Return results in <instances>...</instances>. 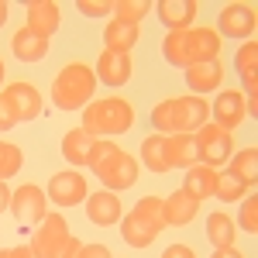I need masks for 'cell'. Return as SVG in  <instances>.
Wrapping results in <instances>:
<instances>
[{"label":"cell","mask_w":258,"mask_h":258,"mask_svg":"<svg viewBox=\"0 0 258 258\" xmlns=\"http://www.w3.org/2000/svg\"><path fill=\"white\" fill-rule=\"evenodd\" d=\"M0 258H11V248H0Z\"/></svg>","instance_id":"cell-45"},{"label":"cell","mask_w":258,"mask_h":258,"mask_svg":"<svg viewBox=\"0 0 258 258\" xmlns=\"http://www.w3.org/2000/svg\"><path fill=\"white\" fill-rule=\"evenodd\" d=\"M76 11L86 18H103L114 11V0H76Z\"/></svg>","instance_id":"cell-36"},{"label":"cell","mask_w":258,"mask_h":258,"mask_svg":"<svg viewBox=\"0 0 258 258\" xmlns=\"http://www.w3.org/2000/svg\"><path fill=\"white\" fill-rule=\"evenodd\" d=\"M90 169L100 176V182H103L110 193L135 186V179H138V159H131L127 152H120L110 138H97Z\"/></svg>","instance_id":"cell-1"},{"label":"cell","mask_w":258,"mask_h":258,"mask_svg":"<svg viewBox=\"0 0 258 258\" xmlns=\"http://www.w3.org/2000/svg\"><path fill=\"white\" fill-rule=\"evenodd\" d=\"M141 165L148 172H169L172 169L169 148H165V135H152V138L141 141Z\"/></svg>","instance_id":"cell-24"},{"label":"cell","mask_w":258,"mask_h":258,"mask_svg":"<svg viewBox=\"0 0 258 258\" xmlns=\"http://www.w3.org/2000/svg\"><path fill=\"white\" fill-rule=\"evenodd\" d=\"M200 214V200H193L186 189H176L172 197L162 200V224L165 227H186Z\"/></svg>","instance_id":"cell-11"},{"label":"cell","mask_w":258,"mask_h":258,"mask_svg":"<svg viewBox=\"0 0 258 258\" xmlns=\"http://www.w3.org/2000/svg\"><path fill=\"white\" fill-rule=\"evenodd\" d=\"M162 258H197V251H193L189 244H169V248L162 251Z\"/></svg>","instance_id":"cell-39"},{"label":"cell","mask_w":258,"mask_h":258,"mask_svg":"<svg viewBox=\"0 0 258 258\" xmlns=\"http://www.w3.org/2000/svg\"><path fill=\"white\" fill-rule=\"evenodd\" d=\"M11 258H38V255L31 244H18V248H11Z\"/></svg>","instance_id":"cell-40"},{"label":"cell","mask_w":258,"mask_h":258,"mask_svg":"<svg viewBox=\"0 0 258 258\" xmlns=\"http://www.w3.org/2000/svg\"><path fill=\"white\" fill-rule=\"evenodd\" d=\"M131 124H135V110L124 97L90 100L83 110V131H90L93 138L97 135H103V138L124 135V131H131Z\"/></svg>","instance_id":"cell-2"},{"label":"cell","mask_w":258,"mask_h":258,"mask_svg":"<svg viewBox=\"0 0 258 258\" xmlns=\"http://www.w3.org/2000/svg\"><path fill=\"white\" fill-rule=\"evenodd\" d=\"M165 148H169L172 169L197 165V141H193V135H165Z\"/></svg>","instance_id":"cell-25"},{"label":"cell","mask_w":258,"mask_h":258,"mask_svg":"<svg viewBox=\"0 0 258 258\" xmlns=\"http://www.w3.org/2000/svg\"><path fill=\"white\" fill-rule=\"evenodd\" d=\"M255 24H258L255 7H248V4H227L217 14V35H224V38H251Z\"/></svg>","instance_id":"cell-10"},{"label":"cell","mask_w":258,"mask_h":258,"mask_svg":"<svg viewBox=\"0 0 258 258\" xmlns=\"http://www.w3.org/2000/svg\"><path fill=\"white\" fill-rule=\"evenodd\" d=\"M214 179H217V169H210V165H189L186 169V182H182V189L189 193L193 200H207L214 197Z\"/></svg>","instance_id":"cell-23"},{"label":"cell","mask_w":258,"mask_h":258,"mask_svg":"<svg viewBox=\"0 0 258 258\" xmlns=\"http://www.w3.org/2000/svg\"><path fill=\"white\" fill-rule=\"evenodd\" d=\"M4 97L11 100L18 120H35L41 114V93L35 90V83H11L4 90Z\"/></svg>","instance_id":"cell-13"},{"label":"cell","mask_w":258,"mask_h":258,"mask_svg":"<svg viewBox=\"0 0 258 258\" xmlns=\"http://www.w3.org/2000/svg\"><path fill=\"white\" fill-rule=\"evenodd\" d=\"M207 238L214 248H234V238H238V231H234V220L227 217V214H210L207 217Z\"/></svg>","instance_id":"cell-27"},{"label":"cell","mask_w":258,"mask_h":258,"mask_svg":"<svg viewBox=\"0 0 258 258\" xmlns=\"http://www.w3.org/2000/svg\"><path fill=\"white\" fill-rule=\"evenodd\" d=\"M210 114H214V124L224 127V131L238 127L241 120H244V93L241 90H224L217 97V103L210 107Z\"/></svg>","instance_id":"cell-15"},{"label":"cell","mask_w":258,"mask_h":258,"mask_svg":"<svg viewBox=\"0 0 258 258\" xmlns=\"http://www.w3.org/2000/svg\"><path fill=\"white\" fill-rule=\"evenodd\" d=\"M152 124H155L159 135H172V107H169V100L155 103V110H152Z\"/></svg>","instance_id":"cell-34"},{"label":"cell","mask_w":258,"mask_h":258,"mask_svg":"<svg viewBox=\"0 0 258 258\" xmlns=\"http://www.w3.org/2000/svg\"><path fill=\"white\" fill-rule=\"evenodd\" d=\"M182 59H186V69L200 66V62H217L220 35L214 28H186L182 31Z\"/></svg>","instance_id":"cell-6"},{"label":"cell","mask_w":258,"mask_h":258,"mask_svg":"<svg viewBox=\"0 0 258 258\" xmlns=\"http://www.w3.org/2000/svg\"><path fill=\"white\" fill-rule=\"evenodd\" d=\"M31 248L38 258H76L83 244L69 234V224L62 214H45L38 231L31 234Z\"/></svg>","instance_id":"cell-4"},{"label":"cell","mask_w":258,"mask_h":258,"mask_svg":"<svg viewBox=\"0 0 258 258\" xmlns=\"http://www.w3.org/2000/svg\"><path fill=\"white\" fill-rule=\"evenodd\" d=\"M244 193H248V186H244L231 169H227V172H217V179H214V197H217L220 203H234V200H241Z\"/></svg>","instance_id":"cell-29"},{"label":"cell","mask_w":258,"mask_h":258,"mask_svg":"<svg viewBox=\"0 0 258 258\" xmlns=\"http://www.w3.org/2000/svg\"><path fill=\"white\" fill-rule=\"evenodd\" d=\"M224 80V66L217 62H200V66H189L186 69V86L193 90V93H214Z\"/></svg>","instance_id":"cell-21"},{"label":"cell","mask_w":258,"mask_h":258,"mask_svg":"<svg viewBox=\"0 0 258 258\" xmlns=\"http://www.w3.org/2000/svg\"><path fill=\"white\" fill-rule=\"evenodd\" d=\"M11 48H14V55L21 62H41L48 55V38L38 35V31H31L28 24L14 31V38H11Z\"/></svg>","instance_id":"cell-19"},{"label":"cell","mask_w":258,"mask_h":258,"mask_svg":"<svg viewBox=\"0 0 258 258\" xmlns=\"http://www.w3.org/2000/svg\"><path fill=\"white\" fill-rule=\"evenodd\" d=\"M114 258H117V255H114Z\"/></svg>","instance_id":"cell-46"},{"label":"cell","mask_w":258,"mask_h":258,"mask_svg":"<svg viewBox=\"0 0 258 258\" xmlns=\"http://www.w3.org/2000/svg\"><path fill=\"white\" fill-rule=\"evenodd\" d=\"M76 258H114V255H110V248H103V244H83Z\"/></svg>","instance_id":"cell-38"},{"label":"cell","mask_w":258,"mask_h":258,"mask_svg":"<svg viewBox=\"0 0 258 258\" xmlns=\"http://www.w3.org/2000/svg\"><path fill=\"white\" fill-rule=\"evenodd\" d=\"M148 11H152L148 0H114V21L120 24H141Z\"/></svg>","instance_id":"cell-30"},{"label":"cell","mask_w":258,"mask_h":258,"mask_svg":"<svg viewBox=\"0 0 258 258\" xmlns=\"http://www.w3.org/2000/svg\"><path fill=\"white\" fill-rule=\"evenodd\" d=\"M21 148L18 145H11V141H0V179L7 176H18L21 172Z\"/></svg>","instance_id":"cell-31"},{"label":"cell","mask_w":258,"mask_h":258,"mask_svg":"<svg viewBox=\"0 0 258 258\" xmlns=\"http://www.w3.org/2000/svg\"><path fill=\"white\" fill-rule=\"evenodd\" d=\"M172 107V135H197L210 120V103L203 97H176L169 100Z\"/></svg>","instance_id":"cell-7"},{"label":"cell","mask_w":258,"mask_h":258,"mask_svg":"<svg viewBox=\"0 0 258 258\" xmlns=\"http://www.w3.org/2000/svg\"><path fill=\"white\" fill-rule=\"evenodd\" d=\"M214 258H244V255L234 251V248H214Z\"/></svg>","instance_id":"cell-42"},{"label":"cell","mask_w":258,"mask_h":258,"mask_svg":"<svg viewBox=\"0 0 258 258\" xmlns=\"http://www.w3.org/2000/svg\"><path fill=\"white\" fill-rule=\"evenodd\" d=\"M86 217H90V224H97V227H110V224H117V220L124 217V214H120L117 193L103 189V193L86 197Z\"/></svg>","instance_id":"cell-16"},{"label":"cell","mask_w":258,"mask_h":258,"mask_svg":"<svg viewBox=\"0 0 258 258\" xmlns=\"http://www.w3.org/2000/svg\"><path fill=\"white\" fill-rule=\"evenodd\" d=\"M62 24V11L55 0H31L28 4V28L31 31H38V35H55Z\"/></svg>","instance_id":"cell-17"},{"label":"cell","mask_w":258,"mask_h":258,"mask_svg":"<svg viewBox=\"0 0 258 258\" xmlns=\"http://www.w3.org/2000/svg\"><path fill=\"white\" fill-rule=\"evenodd\" d=\"M141 31L138 24H120V21H110L107 28H103V41H107V52H131L135 45H138Z\"/></svg>","instance_id":"cell-22"},{"label":"cell","mask_w":258,"mask_h":258,"mask_svg":"<svg viewBox=\"0 0 258 258\" xmlns=\"http://www.w3.org/2000/svg\"><path fill=\"white\" fill-rule=\"evenodd\" d=\"M231 172L244 186H255L258 182V148L255 145H248V148H241L238 155H231Z\"/></svg>","instance_id":"cell-28"},{"label":"cell","mask_w":258,"mask_h":258,"mask_svg":"<svg viewBox=\"0 0 258 258\" xmlns=\"http://www.w3.org/2000/svg\"><path fill=\"white\" fill-rule=\"evenodd\" d=\"M193 141H197V162H200V165H210V169H217V165H224V162L234 155V141H231V131L217 127L214 120H207V124L200 127L197 135H193Z\"/></svg>","instance_id":"cell-5"},{"label":"cell","mask_w":258,"mask_h":258,"mask_svg":"<svg viewBox=\"0 0 258 258\" xmlns=\"http://www.w3.org/2000/svg\"><path fill=\"white\" fill-rule=\"evenodd\" d=\"M97 80L107 83V86H124V83L131 80V73H135V66H131V55H124V52H107L103 48V55L97 59Z\"/></svg>","instance_id":"cell-12"},{"label":"cell","mask_w":258,"mask_h":258,"mask_svg":"<svg viewBox=\"0 0 258 258\" xmlns=\"http://www.w3.org/2000/svg\"><path fill=\"white\" fill-rule=\"evenodd\" d=\"M255 62H258V41L248 38V41L238 48V55H234L238 76H241V83L248 86V97H255V93H258V86H255Z\"/></svg>","instance_id":"cell-26"},{"label":"cell","mask_w":258,"mask_h":258,"mask_svg":"<svg viewBox=\"0 0 258 258\" xmlns=\"http://www.w3.org/2000/svg\"><path fill=\"white\" fill-rule=\"evenodd\" d=\"M4 73H7V66H4V59H0V83H4Z\"/></svg>","instance_id":"cell-44"},{"label":"cell","mask_w":258,"mask_h":258,"mask_svg":"<svg viewBox=\"0 0 258 258\" xmlns=\"http://www.w3.org/2000/svg\"><path fill=\"white\" fill-rule=\"evenodd\" d=\"M238 220L248 234H258V197H248V203H241Z\"/></svg>","instance_id":"cell-33"},{"label":"cell","mask_w":258,"mask_h":258,"mask_svg":"<svg viewBox=\"0 0 258 258\" xmlns=\"http://www.w3.org/2000/svg\"><path fill=\"white\" fill-rule=\"evenodd\" d=\"M7 14H11V4H7V0H0V28L7 24Z\"/></svg>","instance_id":"cell-43"},{"label":"cell","mask_w":258,"mask_h":258,"mask_svg":"<svg viewBox=\"0 0 258 258\" xmlns=\"http://www.w3.org/2000/svg\"><path fill=\"white\" fill-rule=\"evenodd\" d=\"M14 124H21L18 114H14V107H11V100L0 93V131H11Z\"/></svg>","instance_id":"cell-37"},{"label":"cell","mask_w":258,"mask_h":258,"mask_svg":"<svg viewBox=\"0 0 258 258\" xmlns=\"http://www.w3.org/2000/svg\"><path fill=\"white\" fill-rule=\"evenodd\" d=\"M45 197L52 200V203H59V207H80L83 200L90 197V189H86V176L73 172V169L55 172V176L48 179V193H45Z\"/></svg>","instance_id":"cell-9"},{"label":"cell","mask_w":258,"mask_h":258,"mask_svg":"<svg viewBox=\"0 0 258 258\" xmlns=\"http://www.w3.org/2000/svg\"><path fill=\"white\" fill-rule=\"evenodd\" d=\"M155 11H159V21L169 31H186L200 7L197 0H162V4H155Z\"/></svg>","instance_id":"cell-18"},{"label":"cell","mask_w":258,"mask_h":258,"mask_svg":"<svg viewBox=\"0 0 258 258\" xmlns=\"http://www.w3.org/2000/svg\"><path fill=\"white\" fill-rule=\"evenodd\" d=\"M4 210H11V189H7V182L0 179V214Z\"/></svg>","instance_id":"cell-41"},{"label":"cell","mask_w":258,"mask_h":258,"mask_svg":"<svg viewBox=\"0 0 258 258\" xmlns=\"http://www.w3.org/2000/svg\"><path fill=\"white\" fill-rule=\"evenodd\" d=\"M159 224H152V220L145 217V214H138V210H131L127 217H120V238L127 241L131 248H148L152 241L159 238Z\"/></svg>","instance_id":"cell-14"},{"label":"cell","mask_w":258,"mask_h":258,"mask_svg":"<svg viewBox=\"0 0 258 258\" xmlns=\"http://www.w3.org/2000/svg\"><path fill=\"white\" fill-rule=\"evenodd\" d=\"M97 93V73L86 62H69L62 66L59 76L52 80V100L59 110H80L83 103Z\"/></svg>","instance_id":"cell-3"},{"label":"cell","mask_w":258,"mask_h":258,"mask_svg":"<svg viewBox=\"0 0 258 258\" xmlns=\"http://www.w3.org/2000/svg\"><path fill=\"white\" fill-rule=\"evenodd\" d=\"M93 145H97V138H93L90 131L73 127V131L62 138V155H66L69 165H90V159H93Z\"/></svg>","instance_id":"cell-20"},{"label":"cell","mask_w":258,"mask_h":258,"mask_svg":"<svg viewBox=\"0 0 258 258\" xmlns=\"http://www.w3.org/2000/svg\"><path fill=\"white\" fill-rule=\"evenodd\" d=\"M162 55L169 66H179V69H186V59H182V31H169L165 41H162Z\"/></svg>","instance_id":"cell-32"},{"label":"cell","mask_w":258,"mask_h":258,"mask_svg":"<svg viewBox=\"0 0 258 258\" xmlns=\"http://www.w3.org/2000/svg\"><path fill=\"white\" fill-rule=\"evenodd\" d=\"M135 210H138V214H145V217L152 220V224L165 227V224H162V197H141Z\"/></svg>","instance_id":"cell-35"},{"label":"cell","mask_w":258,"mask_h":258,"mask_svg":"<svg viewBox=\"0 0 258 258\" xmlns=\"http://www.w3.org/2000/svg\"><path fill=\"white\" fill-rule=\"evenodd\" d=\"M11 214L18 217V224L24 227H31V224H41L45 214H48V197H45V189L35 186V182H28V186H18L14 193H11Z\"/></svg>","instance_id":"cell-8"}]
</instances>
